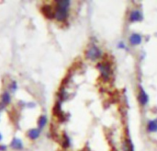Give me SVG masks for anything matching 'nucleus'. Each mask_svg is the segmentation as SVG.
I'll return each instance as SVG.
<instances>
[{"label":"nucleus","instance_id":"obj_18","mask_svg":"<svg viewBox=\"0 0 157 151\" xmlns=\"http://www.w3.org/2000/svg\"><path fill=\"white\" fill-rule=\"evenodd\" d=\"M7 147L6 145H0V151H5L6 150Z\"/></svg>","mask_w":157,"mask_h":151},{"label":"nucleus","instance_id":"obj_1","mask_svg":"<svg viewBox=\"0 0 157 151\" xmlns=\"http://www.w3.org/2000/svg\"><path fill=\"white\" fill-rule=\"evenodd\" d=\"M98 68L100 71L101 77L104 79V81H109L110 78V73H111V67L109 63H99L98 65Z\"/></svg>","mask_w":157,"mask_h":151},{"label":"nucleus","instance_id":"obj_7","mask_svg":"<svg viewBox=\"0 0 157 151\" xmlns=\"http://www.w3.org/2000/svg\"><path fill=\"white\" fill-rule=\"evenodd\" d=\"M10 148L15 150H22L23 149V143L21 139L17 137H14L10 143Z\"/></svg>","mask_w":157,"mask_h":151},{"label":"nucleus","instance_id":"obj_16","mask_svg":"<svg viewBox=\"0 0 157 151\" xmlns=\"http://www.w3.org/2000/svg\"><path fill=\"white\" fill-rule=\"evenodd\" d=\"M56 6H61V7H64V8H69V6H70V1L69 0L57 1L56 2Z\"/></svg>","mask_w":157,"mask_h":151},{"label":"nucleus","instance_id":"obj_11","mask_svg":"<svg viewBox=\"0 0 157 151\" xmlns=\"http://www.w3.org/2000/svg\"><path fill=\"white\" fill-rule=\"evenodd\" d=\"M147 130H148V132H151V133L157 132V119L148 122V124H147Z\"/></svg>","mask_w":157,"mask_h":151},{"label":"nucleus","instance_id":"obj_10","mask_svg":"<svg viewBox=\"0 0 157 151\" xmlns=\"http://www.w3.org/2000/svg\"><path fill=\"white\" fill-rule=\"evenodd\" d=\"M1 102L5 106L8 105L11 102V97H10V95H9V93L7 91H5V92L2 93V95H1Z\"/></svg>","mask_w":157,"mask_h":151},{"label":"nucleus","instance_id":"obj_12","mask_svg":"<svg viewBox=\"0 0 157 151\" xmlns=\"http://www.w3.org/2000/svg\"><path fill=\"white\" fill-rule=\"evenodd\" d=\"M52 112H53V114H54L55 116H57L58 118L63 114V111H62V108H61V103H60V102H56V104H55L54 107H53Z\"/></svg>","mask_w":157,"mask_h":151},{"label":"nucleus","instance_id":"obj_5","mask_svg":"<svg viewBox=\"0 0 157 151\" xmlns=\"http://www.w3.org/2000/svg\"><path fill=\"white\" fill-rule=\"evenodd\" d=\"M41 12L47 18H54V12L52 11V6L51 5L42 6Z\"/></svg>","mask_w":157,"mask_h":151},{"label":"nucleus","instance_id":"obj_8","mask_svg":"<svg viewBox=\"0 0 157 151\" xmlns=\"http://www.w3.org/2000/svg\"><path fill=\"white\" fill-rule=\"evenodd\" d=\"M40 135V129L39 128H31L27 132V137L31 140H36L37 138H39Z\"/></svg>","mask_w":157,"mask_h":151},{"label":"nucleus","instance_id":"obj_20","mask_svg":"<svg viewBox=\"0 0 157 151\" xmlns=\"http://www.w3.org/2000/svg\"><path fill=\"white\" fill-rule=\"evenodd\" d=\"M119 48H125V46H124V44L121 42V43H119Z\"/></svg>","mask_w":157,"mask_h":151},{"label":"nucleus","instance_id":"obj_14","mask_svg":"<svg viewBox=\"0 0 157 151\" xmlns=\"http://www.w3.org/2000/svg\"><path fill=\"white\" fill-rule=\"evenodd\" d=\"M47 124V117L45 115H41L38 120V127L39 129H42Z\"/></svg>","mask_w":157,"mask_h":151},{"label":"nucleus","instance_id":"obj_13","mask_svg":"<svg viewBox=\"0 0 157 151\" xmlns=\"http://www.w3.org/2000/svg\"><path fill=\"white\" fill-rule=\"evenodd\" d=\"M122 149H123V151H134L132 143L131 142V140H127V139L124 141Z\"/></svg>","mask_w":157,"mask_h":151},{"label":"nucleus","instance_id":"obj_19","mask_svg":"<svg viewBox=\"0 0 157 151\" xmlns=\"http://www.w3.org/2000/svg\"><path fill=\"white\" fill-rule=\"evenodd\" d=\"M5 107H6V106H5V105H4V104L2 103V102H0V111H1V110H3V109H4Z\"/></svg>","mask_w":157,"mask_h":151},{"label":"nucleus","instance_id":"obj_21","mask_svg":"<svg viewBox=\"0 0 157 151\" xmlns=\"http://www.w3.org/2000/svg\"><path fill=\"white\" fill-rule=\"evenodd\" d=\"M2 138H3V137H2V135H1V133H0V141L2 140Z\"/></svg>","mask_w":157,"mask_h":151},{"label":"nucleus","instance_id":"obj_15","mask_svg":"<svg viewBox=\"0 0 157 151\" xmlns=\"http://www.w3.org/2000/svg\"><path fill=\"white\" fill-rule=\"evenodd\" d=\"M62 145L63 149H67L70 146V139L68 137V136L64 133L63 135V140H62Z\"/></svg>","mask_w":157,"mask_h":151},{"label":"nucleus","instance_id":"obj_3","mask_svg":"<svg viewBox=\"0 0 157 151\" xmlns=\"http://www.w3.org/2000/svg\"><path fill=\"white\" fill-rule=\"evenodd\" d=\"M68 17V8L61 7L56 6V10L54 12V18L58 21H64Z\"/></svg>","mask_w":157,"mask_h":151},{"label":"nucleus","instance_id":"obj_4","mask_svg":"<svg viewBox=\"0 0 157 151\" xmlns=\"http://www.w3.org/2000/svg\"><path fill=\"white\" fill-rule=\"evenodd\" d=\"M138 101L142 106H145L149 101V97L143 88H140V92L138 95Z\"/></svg>","mask_w":157,"mask_h":151},{"label":"nucleus","instance_id":"obj_6","mask_svg":"<svg viewBox=\"0 0 157 151\" xmlns=\"http://www.w3.org/2000/svg\"><path fill=\"white\" fill-rule=\"evenodd\" d=\"M144 17H143V14L141 13L140 10H133L131 12L130 14V17H129V19L131 22H137V21H141L143 20Z\"/></svg>","mask_w":157,"mask_h":151},{"label":"nucleus","instance_id":"obj_17","mask_svg":"<svg viewBox=\"0 0 157 151\" xmlns=\"http://www.w3.org/2000/svg\"><path fill=\"white\" fill-rule=\"evenodd\" d=\"M17 82L16 81H12L11 83H10V85H9V89L11 90V91H16L17 90Z\"/></svg>","mask_w":157,"mask_h":151},{"label":"nucleus","instance_id":"obj_2","mask_svg":"<svg viewBox=\"0 0 157 151\" xmlns=\"http://www.w3.org/2000/svg\"><path fill=\"white\" fill-rule=\"evenodd\" d=\"M101 56V51L95 45L90 46L86 52V57L91 61H96Z\"/></svg>","mask_w":157,"mask_h":151},{"label":"nucleus","instance_id":"obj_9","mask_svg":"<svg viewBox=\"0 0 157 151\" xmlns=\"http://www.w3.org/2000/svg\"><path fill=\"white\" fill-rule=\"evenodd\" d=\"M142 42V36L138 33H132L130 36V43L132 46H136L139 45Z\"/></svg>","mask_w":157,"mask_h":151}]
</instances>
